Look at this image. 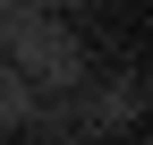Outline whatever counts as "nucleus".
I'll list each match as a JSON object with an SVG mask.
<instances>
[{
	"label": "nucleus",
	"mask_w": 153,
	"mask_h": 145,
	"mask_svg": "<svg viewBox=\"0 0 153 145\" xmlns=\"http://www.w3.org/2000/svg\"><path fill=\"white\" fill-rule=\"evenodd\" d=\"M43 9H85V0H43Z\"/></svg>",
	"instance_id": "nucleus-4"
},
{
	"label": "nucleus",
	"mask_w": 153,
	"mask_h": 145,
	"mask_svg": "<svg viewBox=\"0 0 153 145\" xmlns=\"http://www.w3.org/2000/svg\"><path fill=\"white\" fill-rule=\"evenodd\" d=\"M0 60H9L34 94H68V85L85 77L76 26L60 9H43V0H0Z\"/></svg>",
	"instance_id": "nucleus-1"
},
{
	"label": "nucleus",
	"mask_w": 153,
	"mask_h": 145,
	"mask_svg": "<svg viewBox=\"0 0 153 145\" xmlns=\"http://www.w3.org/2000/svg\"><path fill=\"white\" fill-rule=\"evenodd\" d=\"M26 102H34V85L0 60V137H17V128H26Z\"/></svg>",
	"instance_id": "nucleus-3"
},
{
	"label": "nucleus",
	"mask_w": 153,
	"mask_h": 145,
	"mask_svg": "<svg viewBox=\"0 0 153 145\" xmlns=\"http://www.w3.org/2000/svg\"><path fill=\"white\" fill-rule=\"evenodd\" d=\"M68 111H76V137H119V128L145 120V77L136 68H119V77H102V85L76 77L68 85Z\"/></svg>",
	"instance_id": "nucleus-2"
}]
</instances>
